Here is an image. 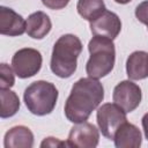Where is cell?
Listing matches in <instances>:
<instances>
[{
    "mask_svg": "<svg viewBox=\"0 0 148 148\" xmlns=\"http://www.w3.org/2000/svg\"><path fill=\"white\" fill-rule=\"evenodd\" d=\"M88 51L90 53L86 65L88 76L101 79L111 73L116 61L113 39L104 36H94L88 44Z\"/></svg>",
    "mask_w": 148,
    "mask_h": 148,
    "instance_id": "3957f363",
    "label": "cell"
},
{
    "mask_svg": "<svg viewBox=\"0 0 148 148\" xmlns=\"http://www.w3.org/2000/svg\"><path fill=\"white\" fill-rule=\"evenodd\" d=\"M77 13L84 20L91 22L106 10L104 0H77Z\"/></svg>",
    "mask_w": 148,
    "mask_h": 148,
    "instance_id": "2e32d148",
    "label": "cell"
},
{
    "mask_svg": "<svg viewBox=\"0 0 148 148\" xmlns=\"http://www.w3.org/2000/svg\"><path fill=\"white\" fill-rule=\"evenodd\" d=\"M90 30L94 36H104L114 39L121 30V21L116 13L105 10L90 22Z\"/></svg>",
    "mask_w": 148,
    "mask_h": 148,
    "instance_id": "9c48e42d",
    "label": "cell"
},
{
    "mask_svg": "<svg viewBox=\"0 0 148 148\" xmlns=\"http://www.w3.org/2000/svg\"><path fill=\"white\" fill-rule=\"evenodd\" d=\"M27 32V21L12 8L0 7V34L9 37Z\"/></svg>",
    "mask_w": 148,
    "mask_h": 148,
    "instance_id": "30bf717a",
    "label": "cell"
},
{
    "mask_svg": "<svg viewBox=\"0 0 148 148\" xmlns=\"http://www.w3.org/2000/svg\"><path fill=\"white\" fill-rule=\"evenodd\" d=\"M59 146H67L68 147V143L60 141L57 138H52V136L45 138L44 141L40 143V147H59Z\"/></svg>",
    "mask_w": 148,
    "mask_h": 148,
    "instance_id": "ffe728a7",
    "label": "cell"
},
{
    "mask_svg": "<svg viewBox=\"0 0 148 148\" xmlns=\"http://www.w3.org/2000/svg\"><path fill=\"white\" fill-rule=\"evenodd\" d=\"M126 73L131 80H143L148 77V52L134 51L126 61Z\"/></svg>",
    "mask_w": 148,
    "mask_h": 148,
    "instance_id": "4fadbf2b",
    "label": "cell"
},
{
    "mask_svg": "<svg viewBox=\"0 0 148 148\" xmlns=\"http://www.w3.org/2000/svg\"><path fill=\"white\" fill-rule=\"evenodd\" d=\"M58 89L47 81H35L30 83L23 94V99L28 110L35 116L50 114L58 101Z\"/></svg>",
    "mask_w": 148,
    "mask_h": 148,
    "instance_id": "277c9868",
    "label": "cell"
},
{
    "mask_svg": "<svg viewBox=\"0 0 148 148\" xmlns=\"http://www.w3.org/2000/svg\"><path fill=\"white\" fill-rule=\"evenodd\" d=\"M112 140L117 148H139L142 143V135L135 125L125 121L116 131Z\"/></svg>",
    "mask_w": 148,
    "mask_h": 148,
    "instance_id": "8fae6325",
    "label": "cell"
},
{
    "mask_svg": "<svg viewBox=\"0 0 148 148\" xmlns=\"http://www.w3.org/2000/svg\"><path fill=\"white\" fill-rule=\"evenodd\" d=\"M0 99H1V111L0 117L2 119L13 117L17 113L20 109V98L15 91L9 88H0Z\"/></svg>",
    "mask_w": 148,
    "mask_h": 148,
    "instance_id": "9a60e30c",
    "label": "cell"
},
{
    "mask_svg": "<svg viewBox=\"0 0 148 148\" xmlns=\"http://www.w3.org/2000/svg\"><path fill=\"white\" fill-rule=\"evenodd\" d=\"M117 3H120V5H126V3H128V2H131L132 0H114Z\"/></svg>",
    "mask_w": 148,
    "mask_h": 148,
    "instance_id": "7402d4cb",
    "label": "cell"
},
{
    "mask_svg": "<svg viewBox=\"0 0 148 148\" xmlns=\"http://www.w3.org/2000/svg\"><path fill=\"white\" fill-rule=\"evenodd\" d=\"M3 146L5 148H31L34 146V134L27 126H14L6 132Z\"/></svg>",
    "mask_w": 148,
    "mask_h": 148,
    "instance_id": "7c38bea8",
    "label": "cell"
},
{
    "mask_svg": "<svg viewBox=\"0 0 148 148\" xmlns=\"http://www.w3.org/2000/svg\"><path fill=\"white\" fill-rule=\"evenodd\" d=\"M141 123H142V128H143V133H145V136H146V139L148 140V112L143 114Z\"/></svg>",
    "mask_w": 148,
    "mask_h": 148,
    "instance_id": "44dd1931",
    "label": "cell"
},
{
    "mask_svg": "<svg viewBox=\"0 0 148 148\" xmlns=\"http://www.w3.org/2000/svg\"><path fill=\"white\" fill-rule=\"evenodd\" d=\"M135 16L141 23H143L148 27V0L142 1L136 6Z\"/></svg>",
    "mask_w": 148,
    "mask_h": 148,
    "instance_id": "ac0fdd59",
    "label": "cell"
},
{
    "mask_svg": "<svg viewBox=\"0 0 148 148\" xmlns=\"http://www.w3.org/2000/svg\"><path fill=\"white\" fill-rule=\"evenodd\" d=\"M99 142V132L97 127L90 123H80L72 127L67 143L68 147L95 148Z\"/></svg>",
    "mask_w": 148,
    "mask_h": 148,
    "instance_id": "ba28073f",
    "label": "cell"
},
{
    "mask_svg": "<svg viewBox=\"0 0 148 148\" xmlns=\"http://www.w3.org/2000/svg\"><path fill=\"white\" fill-rule=\"evenodd\" d=\"M14 69L7 64L2 62L0 65V88H12L15 83Z\"/></svg>",
    "mask_w": 148,
    "mask_h": 148,
    "instance_id": "e0dca14e",
    "label": "cell"
},
{
    "mask_svg": "<svg viewBox=\"0 0 148 148\" xmlns=\"http://www.w3.org/2000/svg\"><path fill=\"white\" fill-rule=\"evenodd\" d=\"M80 38L72 34L62 35L53 45L51 56V71L61 79L71 77L77 67V58L82 52Z\"/></svg>",
    "mask_w": 148,
    "mask_h": 148,
    "instance_id": "7a4b0ae2",
    "label": "cell"
},
{
    "mask_svg": "<svg viewBox=\"0 0 148 148\" xmlns=\"http://www.w3.org/2000/svg\"><path fill=\"white\" fill-rule=\"evenodd\" d=\"M42 62L40 52L31 47L20 49L12 58V67L20 79H28L36 75L42 68Z\"/></svg>",
    "mask_w": 148,
    "mask_h": 148,
    "instance_id": "8992f818",
    "label": "cell"
},
{
    "mask_svg": "<svg viewBox=\"0 0 148 148\" xmlns=\"http://www.w3.org/2000/svg\"><path fill=\"white\" fill-rule=\"evenodd\" d=\"M104 98V88L98 79L82 77L77 80L65 102V116L74 124L84 123L89 119Z\"/></svg>",
    "mask_w": 148,
    "mask_h": 148,
    "instance_id": "6da1fadb",
    "label": "cell"
},
{
    "mask_svg": "<svg viewBox=\"0 0 148 148\" xmlns=\"http://www.w3.org/2000/svg\"><path fill=\"white\" fill-rule=\"evenodd\" d=\"M52 28L51 20L44 12H35L29 15L27 20V34L34 39L44 38Z\"/></svg>",
    "mask_w": 148,
    "mask_h": 148,
    "instance_id": "5bb4252c",
    "label": "cell"
},
{
    "mask_svg": "<svg viewBox=\"0 0 148 148\" xmlns=\"http://www.w3.org/2000/svg\"><path fill=\"white\" fill-rule=\"evenodd\" d=\"M142 98L141 88L131 80H124L119 82L112 94V99L118 104L126 113L134 111Z\"/></svg>",
    "mask_w": 148,
    "mask_h": 148,
    "instance_id": "52a82bcc",
    "label": "cell"
},
{
    "mask_svg": "<svg viewBox=\"0 0 148 148\" xmlns=\"http://www.w3.org/2000/svg\"><path fill=\"white\" fill-rule=\"evenodd\" d=\"M43 5L50 9H54V10H58V9H62L65 8L69 0H42Z\"/></svg>",
    "mask_w": 148,
    "mask_h": 148,
    "instance_id": "d6986e66",
    "label": "cell"
},
{
    "mask_svg": "<svg viewBox=\"0 0 148 148\" xmlns=\"http://www.w3.org/2000/svg\"><path fill=\"white\" fill-rule=\"evenodd\" d=\"M97 125L102 134L108 139H113L116 131L121 124L127 121L126 112L116 103H105L97 109Z\"/></svg>",
    "mask_w": 148,
    "mask_h": 148,
    "instance_id": "5b68a950",
    "label": "cell"
}]
</instances>
